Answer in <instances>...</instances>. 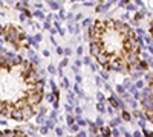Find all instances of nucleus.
Masks as SVG:
<instances>
[{
    "label": "nucleus",
    "mask_w": 153,
    "mask_h": 137,
    "mask_svg": "<svg viewBox=\"0 0 153 137\" xmlns=\"http://www.w3.org/2000/svg\"><path fill=\"white\" fill-rule=\"evenodd\" d=\"M0 137H31V136L20 128H14V130H2Z\"/></svg>",
    "instance_id": "nucleus-5"
},
{
    "label": "nucleus",
    "mask_w": 153,
    "mask_h": 137,
    "mask_svg": "<svg viewBox=\"0 0 153 137\" xmlns=\"http://www.w3.org/2000/svg\"><path fill=\"white\" fill-rule=\"evenodd\" d=\"M141 111L143 116L153 125V76L149 78L147 85L141 93Z\"/></svg>",
    "instance_id": "nucleus-3"
},
{
    "label": "nucleus",
    "mask_w": 153,
    "mask_h": 137,
    "mask_svg": "<svg viewBox=\"0 0 153 137\" xmlns=\"http://www.w3.org/2000/svg\"><path fill=\"white\" fill-rule=\"evenodd\" d=\"M89 49L106 72L130 75L143 64L138 34L130 24L117 18H98L91 24Z\"/></svg>",
    "instance_id": "nucleus-2"
},
{
    "label": "nucleus",
    "mask_w": 153,
    "mask_h": 137,
    "mask_svg": "<svg viewBox=\"0 0 153 137\" xmlns=\"http://www.w3.org/2000/svg\"><path fill=\"white\" fill-rule=\"evenodd\" d=\"M45 79L32 61L0 51V117L28 122L40 111Z\"/></svg>",
    "instance_id": "nucleus-1"
},
{
    "label": "nucleus",
    "mask_w": 153,
    "mask_h": 137,
    "mask_svg": "<svg viewBox=\"0 0 153 137\" xmlns=\"http://www.w3.org/2000/svg\"><path fill=\"white\" fill-rule=\"evenodd\" d=\"M2 35L5 37V40L8 43H11L16 49H26L28 44H26V37H25V32H22L19 28L16 26H5L2 29Z\"/></svg>",
    "instance_id": "nucleus-4"
},
{
    "label": "nucleus",
    "mask_w": 153,
    "mask_h": 137,
    "mask_svg": "<svg viewBox=\"0 0 153 137\" xmlns=\"http://www.w3.org/2000/svg\"><path fill=\"white\" fill-rule=\"evenodd\" d=\"M150 35H152V38H153V21L150 23Z\"/></svg>",
    "instance_id": "nucleus-6"
}]
</instances>
